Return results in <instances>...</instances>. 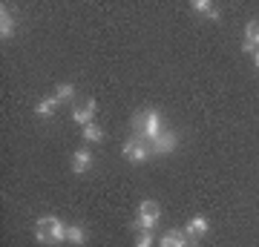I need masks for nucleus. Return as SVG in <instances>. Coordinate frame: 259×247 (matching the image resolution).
<instances>
[{
  "mask_svg": "<svg viewBox=\"0 0 259 247\" xmlns=\"http://www.w3.org/2000/svg\"><path fill=\"white\" fill-rule=\"evenodd\" d=\"M35 236L40 244H58L66 241V224L58 216H40L35 221Z\"/></svg>",
  "mask_w": 259,
  "mask_h": 247,
  "instance_id": "nucleus-1",
  "label": "nucleus"
},
{
  "mask_svg": "<svg viewBox=\"0 0 259 247\" xmlns=\"http://www.w3.org/2000/svg\"><path fill=\"white\" fill-rule=\"evenodd\" d=\"M158 219H161V207H158L156 202H141V207H139V219L133 221L130 227H136V230H153L158 224Z\"/></svg>",
  "mask_w": 259,
  "mask_h": 247,
  "instance_id": "nucleus-2",
  "label": "nucleus"
},
{
  "mask_svg": "<svg viewBox=\"0 0 259 247\" xmlns=\"http://www.w3.org/2000/svg\"><path fill=\"white\" fill-rule=\"evenodd\" d=\"M121 153H124V158H127L130 164H141V161H147V158L153 156V153H150V146L144 144V138H139V135L130 138Z\"/></svg>",
  "mask_w": 259,
  "mask_h": 247,
  "instance_id": "nucleus-3",
  "label": "nucleus"
},
{
  "mask_svg": "<svg viewBox=\"0 0 259 247\" xmlns=\"http://www.w3.org/2000/svg\"><path fill=\"white\" fill-rule=\"evenodd\" d=\"M176 144H179V135L173 129H164L156 141H150V153H153V156H170V153L176 150Z\"/></svg>",
  "mask_w": 259,
  "mask_h": 247,
  "instance_id": "nucleus-4",
  "label": "nucleus"
},
{
  "mask_svg": "<svg viewBox=\"0 0 259 247\" xmlns=\"http://www.w3.org/2000/svg\"><path fill=\"white\" fill-rule=\"evenodd\" d=\"M164 129H161V115L156 110H147L144 112V127H141V135L139 138H147V141H156Z\"/></svg>",
  "mask_w": 259,
  "mask_h": 247,
  "instance_id": "nucleus-5",
  "label": "nucleus"
},
{
  "mask_svg": "<svg viewBox=\"0 0 259 247\" xmlns=\"http://www.w3.org/2000/svg\"><path fill=\"white\" fill-rule=\"evenodd\" d=\"M196 241L187 236V230H167L161 238V247H193Z\"/></svg>",
  "mask_w": 259,
  "mask_h": 247,
  "instance_id": "nucleus-6",
  "label": "nucleus"
},
{
  "mask_svg": "<svg viewBox=\"0 0 259 247\" xmlns=\"http://www.w3.org/2000/svg\"><path fill=\"white\" fill-rule=\"evenodd\" d=\"M93 115H95V101H93V98H90V101H83L81 107H75V110H72V121H75V124H81V127L93 124Z\"/></svg>",
  "mask_w": 259,
  "mask_h": 247,
  "instance_id": "nucleus-7",
  "label": "nucleus"
},
{
  "mask_svg": "<svg viewBox=\"0 0 259 247\" xmlns=\"http://www.w3.org/2000/svg\"><path fill=\"white\" fill-rule=\"evenodd\" d=\"M207 227H210V224H207V219H204V216H193V219L187 221L185 230H187V236L196 241V238H202L204 233H207Z\"/></svg>",
  "mask_w": 259,
  "mask_h": 247,
  "instance_id": "nucleus-8",
  "label": "nucleus"
},
{
  "mask_svg": "<svg viewBox=\"0 0 259 247\" xmlns=\"http://www.w3.org/2000/svg\"><path fill=\"white\" fill-rule=\"evenodd\" d=\"M90 167H93V153L90 150H78L72 156V170L75 173H87Z\"/></svg>",
  "mask_w": 259,
  "mask_h": 247,
  "instance_id": "nucleus-9",
  "label": "nucleus"
},
{
  "mask_svg": "<svg viewBox=\"0 0 259 247\" xmlns=\"http://www.w3.org/2000/svg\"><path fill=\"white\" fill-rule=\"evenodd\" d=\"M66 241L75 244V247L87 244V230H83V224H69V227H66Z\"/></svg>",
  "mask_w": 259,
  "mask_h": 247,
  "instance_id": "nucleus-10",
  "label": "nucleus"
},
{
  "mask_svg": "<svg viewBox=\"0 0 259 247\" xmlns=\"http://www.w3.org/2000/svg\"><path fill=\"white\" fill-rule=\"evenodd\" d=\"M12 35H15V18L3 9V12H0V37H3V40H9Z\"/></svg>",
  "mask_w": 259,
  "mask_h": 247,
  "instance_id": "nucleus-11",
  "label": "nucleus"
},
{
  "mask_svg": "<svg viewBox=\"0 0 259 247\" xmlns=\"http://www.w3.org/2000/svg\"><path fill=\"white\" fill-rule=\"evenodd\" d=\"M55 107H58V101H55V95H52V98H44V101H37L35 112L40 115V118H49V115H55Z\"/></svg>",
  "mask_w": 259,
  "mask_h": 247,
  "instance_id": "nucleus-12",
  "label": "nucleus"
},
{
  "mask_svg": "<svg viewBox=\"0 0 259 247\" xmlns=\"http://www.w3.org/2000/svg\"><path fill=\"white\" fill-rule=\"evenodd\" d=\"M72 98H75V86H72V83H58L55 101H58V104H69Z\"/></svg>",
  "mask_w": 259,
  "mask_h": 247,
  "instance_id": "nucleus-13",
  "label": "nucleus"
},
{
  "mask_svg": "<svg viewBox=\"0 0 259 247\" xmlns=\"http://www.w3.org/2000/svg\"><path fill=\"white\" fill-rule=\"evenodd\" d=\"M245 43L259 49V20H250L248 26H245Z\"/></svg>",
  "mask_w": 259,
  "mask_h": 247,
  "instance_id": "nucleus-14",
  "label": "nucleus"
},
{
  "mask_svg": "<svg viewBox=\"0 0 259 247\" xmlns=\"http://www.w3.org/2000/svg\"><path fill=\"white\" fill-rule=\"evenodd\" d=\"M193 9L196 12H204L210 20H222V18H219V9H216L213 3H207V0H193Z\"/></svg>",
  "mask_w": 259,
  "mask_h": 247,
  "instance_id": "nucleus-15",
  "label": "nucleus"
},
{
  "mask_svg": "<svg viewBox=\"0 0 259 247\" xmlns=\"http://www.w3.org/2000/svg\"><path fill=\"white\" fill-rule=\"evenodd\" d=\"M83 141H90V144L104 141V129L98 127V124H87V127H83Z\"/></svg>",
  "mask_w": 259,
  "mask_h": 247,
  "instance_id": "nucleus-16",
  "label": "nucleus"
},
{
  "mask_svg": "<svg viewBox=\"0 0 259 247\" xmlns=\"http://www.w3.org/2000/svg\"><path fill=\"white\" fill-rule=\"evenodd\" d=\"M136 247H153V233L150 230H141L139 238H136Z\"/></svg>",
  "mask_w": 259,
  "mask_h": 247,
  "instance_id": "nucleus-17",
  "label": "nucleus"
},
{
  "mask_svg": "<svg viewBox=\"0 0 259 247\" xmlns=\"http://www.w3.org/2000/svg\"><path fill=\"white\" fill-rule=\"evenodd\" d=\"M253 66H256V69H259V49H256V52H253Z\"/></svg>",
  "mask_w": 259,
  "mask_h": 247,
  "instance_id": "nucleus-18",
  "label": "nucleus"
}]
</instances>
